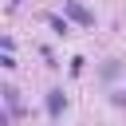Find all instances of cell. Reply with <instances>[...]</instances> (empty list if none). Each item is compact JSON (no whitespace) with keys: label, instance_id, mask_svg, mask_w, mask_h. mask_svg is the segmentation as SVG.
<instances>
[{"label":"cell","instance_id":"cell-3","mask_svg":"<svg viewBox=\"0 0 126 126\" xmlns=\"http://www.w3.org/2000/svg\"><path fill=\"white\" fill-rule=\"evenodd\" d=\"M4 102H8V110H12V114L20 110V98H16V91H12V87H4Z\"/></svg>","mask_w":126,"mask_h":126},{"label":"cell","instance_id":"cell-1","mask_svg":"<svg viewBox=\"0 0 126 126\" xmlns=\"http://www.w3.org/2000/svg\"><path fill=\"white\" fill-rule=\"evenodd\" d=\"M63 12H67L75 24H83V28H94V12H87L79 0H67V4H63Z\"/></svg>","mask_w":126,"mask_h":126},{"label":"cell","instance_id":"cell-2","mask_svg":"<svg viewBox=\"0 0 126 126\" xmlns=\"http://www.w3.org/2000/svg\"><path fill=\"white\" fill-rule=\"evenodd\" d=\"M47 114H51V118L63 114V91H51V94H47Z\"/></svg>","mask_w":126,"mask_h":126},{"label":"cell","instance_id":"cell-4","mask_svg":"<svg viewBox=\"0 0 126 126\" xmlns=\"http://www.w3.org/2000/svg\"><path fill=\"white\" fill-rule=\"evenodd\" d=\"M47 24H51L59 35H67V32H71V28H67V20H59V16H47Z\"/></svg>","mask_w":126,"mask_h":126}]
</instances>
